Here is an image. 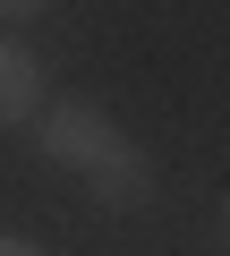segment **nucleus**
I'll list each match as a JSON object with an SVG mask.
<instances>
[{"label":"nucleus","instance_id":"nucleus-1","mask_svg":"<svg viewBox=\"0 0 230 256\" xmlns=\"http://www.w3.org/2000/svg\"><path fill=\"white\" fill-rule=\"evenodd\" d=\"M111 146H120V120H111L102 102H51V111H43V154H51L60 171L85 180Z\"/></svg>","mask_w":230,"mask_h":256},{"label":"nucleus","instance_id":"nucleus-2","mask_svg":"<svg viewBox=\"0 0 230 256\" xmlns=\"http://www.w3.org/2000/svg\"><path fill=\"white\" fill-rule=\"evenodd\" d=\"M85 188H94V205H111V214H137V205H154V162H145V146H111L94 171H85Z\"/></svg>","mask_w":230,"mask_h":256},{"label":"nucleus","instance_id":"nucleus-3","mask_svg":"<svg viewBox=\"0 0 230 256\" xmlns=\"http://www.w3.org/2000/svg\"><path fill=\"white\" fill-rule=\"evenodd\" d=\"M17 120H43V60L17 34H0V128H17Z\"/></svg>","mask_w":230,"mask_h":256},{"label":"nucleus","instance_id":"nucleus-4","mask_svg":"<svg viewBox=\"0 0 230 256\" xmlns=\"http://www.w3.org/2000/svg\"><path fill=\"white\" fill-rule=\"evenodd\" d=\"M0 256H43L34 239H17V230H0Z\"/></svg>","mask_w":230,"mask_h":256},{"label":"nucleus","instance_id":"nucleus-5","mask_svg":"<svg viewBox=\"0 0 230 256\" xmlns=\"http://www.w3.org/2000/svg\"><path fill=\"white\" fill-rule=\"evenodd\" d=\"M222 248H230V196H222Z\"/></svg>","mask_w":230,"mask_h":256}]
</instances>
